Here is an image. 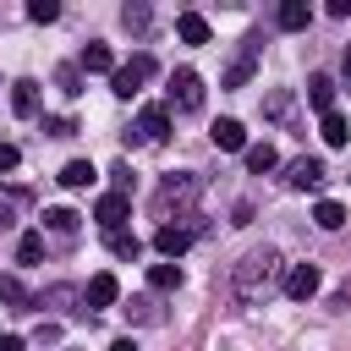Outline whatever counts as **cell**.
<instances>
[{"mask_svg": "<svg viewBox=\"0 0 351 351\" xmlns=\"http://www.w3.org/2000/svg\"><path fill=\"white\" fill-rule=\"evenodd\" d=\"M280 291H285L291 302H307V296H318V263H291Z\"/></svg>", "mask_w": 351, "mask_h": 351, "instance_id": "9c48e42d", "label": "cell"}, {"mask_svg": "<svg viewBox=\"0 0 351 351\" xmlns=\"http://www.w3.org/2000/svg\"><path fill=\"white\" fill-rule=\"evenodd\" d=\"M176 33H181V44H208V16L181 11V16H176Z\"/></svg>", "mask_w": 351, "mask_h": 351, "instance_id": "d6986e66", "label": "cell"}, {"mask_svg": "<svg viewBox=\"0 0 351 351\" xmlns=\"http://www.w3.org/2000/svg\"><path fill=\"white\" fill-rule=\"evenodd\" d=\"M165 93H170V110H203V77H197L192 66H181V71H170V82H165Z\"/></svg>", "mask_w": 351, "mask_h": 351, "instance_id": "277c9868", "label": "cell"}, {"mask_svg": "<svg viewBox=\"0 0 351 351\" xmlns=\"http://www.w3.org/2000/svg\"><path fill=\"white\" fill-rule=\"evenodd\" d=\"M324 181H329V170H324V159H313V154H302V159L285 165V186H291V192H318Z\"/></svg>", "mask_w": 351, "mask_h": 351, "instance_id": "8992f818", "label": "cell"}, {"mask_svg": "<svg viewBox=\"0 0 351 351\" xmlns=\"http://www.w3.org/2000/svg\"><path fill=\"white\" fill-rule=\"evenodd\" d=\"M44 132H49V137H77V121H71V115H49Z\"/></svg>", "mask_w": 351, "mask_h": 351, "instance_id": "d6a6232c", "label": "cell"}, {"mask_svg": "<svg viewBox=\"0 0 351 351\" xmlns=\"http://www.w3.org/2000/svg\"><path fill=\"white\" fill-rule=\"evenodd\" d=\"M77 66H82V71H110V77H115V55H110V44H99V38L82 49V60H77Z\"/></svg>", "mask_w": 351, "mask_h": 351, "instance_id": "44dd1931", "label": "cell"}, {"mask_svg": "<svg viewBox=\"0 0 351 351\" xmlns=\"http://www.w3.org/2000/svg\"><path fill=\"white\" fill-rule=\"evenodd\" d=\"M170 137V104H148L137 115V143H165Z\"/></svg>", "mask_w": 351, "mask_h": 351, "instance_id": "30bf717a", "label": "cell"}, {"mask_svg": "<svg viewBox=\"0 0 351 351\" xmlns=\"http://www.w3.org/2000/svg\"><path fill=\"white\" fill-rule=\"evenodd\" d=\"M208 137H214V148H225V154H236V148L247 154V126H241V121H230V115H219V121L208 126Z\"/></svg>", "mask_w": 351, "mask_h": 351, "instance_id": "4fadbf2b", "label": "cell"}, {"mask_svg": "<svg viewBox=\"0 0 351 351\" xmlns=\"http://www.w3.org/2000/svg\"><path fill=\"white\" fill-rule=\"evenodd\" d=\"M110 252H115V258H137V252H143V241H137L132 230H115V236H110Z\"/></svg>", "mask_w": 351, "mask_h": 351, "instance_id": "f546056e", "label": "cell"}, {"mask_svg": "<svg viewBox=\"0 0 351 351\" xmlns=\"http://www.w3.org/2000/svg\"><path fill=\"white\" fill-rule=\"evenodd\" d=\"M263 115H269L274 126H291V121H296V93H291V88L263 93Z\"/></svg>", "mask_w": 351, "mask_h": 351, "instance_id": "5bb4252c", "label": "cell"}, {"mask_svg": "<svg viewBox=\"0 0 351 351\" xmlns=\"http://www.w3.org/2000/svg\"><path fill=\"white\" fill-rule=\"evenodd\" d=\"M121 22L126 33H148V5H121Z\"/></svg>", "mask_w": 351, "mask_h": 351, "instance_id": "4dcf8cb0", "label": "cell"}, {"mask_svg": "<svg viewBox=\"0 0 351 351\" xmlns=\"http://www.w3.org/2000/svg\"><path fill=\"white\" fill-rule=\"evenodd\" d=\"M307 104H313L318 115L335 110V77H329V71H313V77H307Z\"/></svg>", "mask_w": 351, "mask_h": 351, "instance_id": "9a60e30c", "label": "cell"}, {"mask_svg": "<svg viewBox=\"0 0 351 351\" xmlns=\"http://www.w3.org/2000/svg\"><path fill=\"white\" fill-rule=\"evenodd\" d=\"M197 192H203V181H197L192 170H176V176H165V181H159V192H154V214H159V225H170V208H176L181 219H192V203H197Z\"/></svg>", "mask_w": 351, "mask_h": 351, "instance_id": "7a4b0ae2", "label": "cell"}, {"mask_svg": "<svg viewBox=\"0 0 351 351\" xmlns=\"http://www.w3.org/2000/svg\"><path fill=\"white\" fill-rule=\"evenodd\" d=\"M82 225V214L77 208H44V230H55V236H71Z\"/></svg>", "mask_w": 351, "mask_h": 351, "instance_id": "d4e9b609", "label": "cell"}, {"mask_svg": "<svg viewBox=\"0 0 351 351\" xmlns=\"http://www.w3.org/2000/svg\"><path fill=\"white\" fill-rule=\"evenodd\" d=\"M274 22H280L285 33H302V27L313 22V5H307V0H285V5L274 11Z\"/></svg>", "mask_w": 351, "mask_h": 351, "instance_id": "2e32d148", "label": "cell"}, {"mask_svg": "<svg viewBox=\"0 0 351 351\" xmlns=\"http://www.w3.org/2000/svg\"><path fill=\"white\" fill-rule=\"evenodd\" d=\"M324 143H329V148H346V143H351V121H346L340 110L324 115Z\"/></svg>", "mask_w": 351, "mask_h": 351, "instance_id": "603a6c76", "label": "cell"}, {"mask_svg": "<svg viewBox=\"0 0 351 351\" xmlns=\"http://www.w3.org/2000/svg\"><path fill=\"white\" fill-rule=\"evenodd\" d=\"M38 258H44V236H38V230H27V236L16 241V263H38Z\"/></svg>", "mask_w": 351, "mask_h": 351, "instance_id": "f1b7e54d", "label": "cell"}, {"mask_svg": "<svg viewBox=\"0 0 351 351\" xmlns=\"http://www.w3.org/2000/svg\"><path fill=\"white\" fill-rule=\"evenodd\" d=\"M126 318H132V324H159V302H154V296H132V302H126Z\"/></svg>", "mask_w": 351, "mask_h": 351, "instance_id": "4316f807", "label": "cell"}, {"mask_svg": "<svg viewBox=\"0 0 351 351\" xmlns=\"http://www.w3.org/2000/svg\"><path fill=\"white\" fill-rule=\"evenodd\" d=\"M230 225H252V203H236L230 208Z\"/></svg>", "mask_w": 351, "mask_h": 351, "instance_id": "d590c367", "label": "cell"}, {"mask_svg": "<svg viewBox=\"0 0 351 351\" xmlns=\"http://www.w3.org/2000/svg\"><path fill=\"white\" fill-rule=\"evenodd\" d=\"M280 274H285V263H280L274 247H252V252H241V263L230 269V302H236V307H258L274 285H285Z\"/></svg>", "mask_w": 351, "mask_h": 351, "instance_id": "6da1fadb", "label": "cell"}, {"mask_svg": "<svg viewBox=\"0 0 351 351\" xmlns=\"http://www.w3.org/2000/svg\"><path fill=\"white\" fill-rule=\"evenodd\" d=\"M197 236H203V225H197V214H192L186 225H181V219H176V225H159V230H154V247H159V252L176 263V258H181V252H186Z\"/></svg>", "mask_w": 351, "mask_h": 351, "instance_id": "5b68a950", "label": "cell"}, {"mask_svg": "<svg viewBox=\"0 0 351 351\" xmlns=\"http://www.w3.org/2000/svg\"><path fill=\"white\" fill-rule=\"evenodd\" d=\"M148 77H154V55H132L126 66H115V77H110V93H115V99H137Z\"/></svg>", "mask_w": 351, "mask_h": 351, "instance_id": "3957f363", "label": "cell"}, {"mask_svg": "<svg viewBox=\"0 0 351 351\" xmlns=\"http://www.w3.org/2000/svg\"><path fill=\"white\" fill-rule=\"evenodd\" d=\"M148 285L154 291H181V263H170V258L165 263H148Z\"/></svg>", "mask_w": 351, "mask_h": 351, "instance_id": "7402d4cb", "label": "cell"}, {"mask_svg": "<svg viewBox=\"0 0 351 351\" xmlns=\"http://www.w3.org/2000/svg\"><path fill=\"white\" fill-rule=\"evenodd\" d=\"M55 16H60L55 0H27V22H55Z\"/></svg>", "mask_w": 351, "mask_h": 351, "instance_id": "1f68e13d", "label": "cell"}, {"mask_svg": "<svg viewBox=\"0 0 351 351\" xmlns=\"http://www.w3.org/2000/svg\"><path fill=\"white\" fill-rule=\"evenodd\" d=\"M71 302H82V291L77 285H49V291H38V307H60V313H82V307H71ZM88 318V313H82Z\"/></svg>", "mask_w": 351, "mask_h": 351, "instance_id": "ac0fdd59", "label": "cell"}, {"mask_svg": "<svg viewBox=\"0 0 351 351\" xmlns=\"http://www.w3.org/2000/svg\"><path fill=\"white\" fill-rule=\"evenodd\" d=\"M115 302H121V280H115L110 269H104V274H93V280H88V291H82V313L93 318L99 307H115Z\"/></svg>", "mask_w": 351, "mask_h": 351, "instance_id": "ba28073f", "label": "cell"}, {"mask_svg": "<svg viewBox=\"0 0 351 351\" xmlns=\"http://www.w3.org/2000/svg\"><path fill=\"white\" fill-rule=\"evenodd\" d=\"M0 307H5V313H33V307H38V296H33L16 274H0Z\"/></svg>", "mask_w": 351, "mask_h": 351, "instance_id": "7c38bea8", "label": "cell"}, {"mask_svg": "<svg viewBox=\"0 0 351 351\" xmlns=\"http://www.w3.org/2000/svg\"><path fill=\"white\" fill-rule=\"evenodd\" d=\"M258 44H263L258 33H247V38H241V55L230 60V71H225V88H241V82L252 77V66H258Z\"/></svg>", "mask_w": 351, "mask_h": 351, "instance_id": "8fae6325", "label": "cell"}, {"mask_svg": "<svg viewBox=\"0 0 351 351\" xmlns=\"http://www.w3.org/2000/svg\"><path fill=\"white\" fill-rule=\"evenodd\" d=\"M22 165V148L16 143H0V170H16Z\"/></svg>", "mask_w": 351, "mask_h": 351, "instance_id": "836d02e7", "label": "cell"}, {"mask_svg": "<svg viewBox=\"0 0 351 351\" xmlns=\"http://www.w3.org/2000/svg\"><path fill=\"white\" fill-rule=\"evenodd\" d=\"M93 219H99L110 236H115V230H126V219H132V197H126V192H104V197L93 203Z\"/></svg>", "mask_w": 351, "mask_h": 351, "instance_id": "52a82bcc", "label": "cell"}, {"mask_svg": "<svg viewBox=\"0 0 351 351\" xmlns=\"http://www.w3.org/2000/svg\"><path fill=\"white\" fill-rule=\"evenodd\" d=\"M274 165H280L274 143H247V170H252V176H263V170H274Z\"/></svg>", "mask_w": 351, "mask_h": 351, "instance_id": "cb8c5ba5", "label": "cell"}, {"mask_svg": "<svg viewBox=\"0 0 351 351\" xmlns=\"http://www.w3.org/2000/svg\"><path fill=\"white\" fill-rule=\"evenodd\" d=\"M110 351H137V340H132V335H121V340H110Z\"/></svg>", "mask_w": 351, "mask_h": 351, "instance_id": "74e56055", "label": "cell"}, {"mask_svg": "<svg viewBox=\"0 0 351 351\" xmlns=\"http://www.w3.org/2000/svg\"><path fill=\"white\" fill-rule=\"evenodd\" d=\"M11 110L27 121V115H38V82L33 77H22V82H11Z\"/></svg>", "mask_w": 351, "mask_h": 351, "instance_id": "e0dca14e", "label": "cell"}, {"mask_svg": "<svg viewBox=\"0 0 351 351\" xmlns=\"http://www.w3.org/2000/svg\"><path fill=\"white\" fill-rule=\"evenodd\" d=\"M0 351H27V346H22V335H0Z\"/></svg>", "mask_w": 351, "mask_h": 351, "instance_id": "8d00e7d4", "label": "cell"}, {"mask_svg": "<svg viewBox=\"0 0 351 351\" xmlns=\"http://www.w3.org/2000/svg\"><path fill=\"white\" fill-rule=\"evenodd\" d=\"M55 181H60V186H71V192H77V186H88V181H93V165H88V159H71V165H66V170H60V176H55Z\"/></svg>", "mask_w": 351, "mask_h": 351, "instance_id": "484cf974", "label": "cell"}, {"mask_svg": "<svg viewBox=\"0 0 351 351\" xmlns=\"http://www.w3.org/2000/svg\"><path fill=\"white\" fill-rule=\"evenodd\" d=\"M55 88H60L66 99H77V93H82V66H60V71H55Z\"/></svg>", "mask_w": 351, "mask_h": 351, "instance_id": "83f0119b", "label": "cell"}, {"mask_svg": "<svg viewBox=\"0 0 351 351\" xmlns=\"http://www.w3.org/2000/svg\"><path fill=\"white\" fill-rule=\"evenodd\" d=\"M340 71H346V82H351V44H346V66H340Z\"/></svg>", "mask_w": 351, "mask_h": 351, "instance_id": "f35d334b", "label": "cell"}, {"mask_svg": "<svg viewBox=\"0 0 351 351\" xmlns=\"http://www.w3.org/2000/svg\"><path fill=\"white\" fill-rule=\"evenodd\" d=\"M313 225H318V230H340V225H346V203L318 197V203H313Z\"/></svg>", "mask_w": 351, "mask_h": 351, "instance_id": "ffe728a7", "label": "cell"}, {"mask_svg": "<svg viewBox=\"0 0 351 351\" xmlns=\"http://www.w3.org/2000/svg\"><path fill=\"white\" fill-rule=\"evenodd\" d=\"M33 340H38V346H55V340H60V324H38V335H33Z\"/></svg>", "mask_w": 351, "mask_h": 351, "instance_id": "e575fe53", "label": "cell"}]
</instances>
